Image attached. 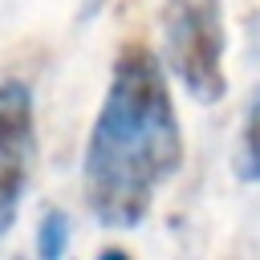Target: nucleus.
<instances>
[{
    "mask_svg": "<svg viewBox=\"0 0 260 260\" xmlns=\"http://www.w3.org/2000/svg\"><path fill=\"white\" fill-rule=\"evenodd\" d=\"M183 167V126L154 49L130 41L110 65L106 98L85 138L81 187L89 215L110 232L138 228L154 195Z\"/></svg>",
    "mask_w": 260,
    "mask_h": 260,
    "instance_id": "1",
    "label": "nucleus"
},
{
    "mask_svg": "<svg viewBox=\"0 0 260 260\" xmlns=\"http://www.w3.org/2000/svg\"><path fill=\"white\" fill-rule=\"evenodd\" d=\"M69 236H73L69 215H65L61 207H49V211L41 215V228H37V256H45V260H61L65 248H69Z\"/></svg>",
    "mask_w": 260,
    "mask_h": 260,
    "instance_id": "5",
    "label": "nucleus"
},
{
    "mask_svg": "<svg viewBox=\"0 0 260 260\" xmlns=\"http://www.w3.org/2000/svg\"><path fill=\"white\" fill-rule=\"evenodd\" d=\"M37 162V118L32 89L20 77L0 81V244L16 223L20 199L28 191Z\"/></svg>",
    "mask_w": 260,
    "mask_h": 260,
    "instance_id": "3",
    "label": "nucleus"
},
{
    "mask_svg": "<svg viewBox=\"0 0 260 260\" xmlns=\"http://www.w3.org/2000/svg\"><path fill=\"white\" fill-rule=\"evenodd\" d=\"M223 49H228V28L219 0H162L158 57L167 73L199 106H215L228 93Z\"/></svg>",
    "mask_w": 260,
    "mask_h": 260,
    "instance_id": "2",
    "label": "nucleus"
},
{
    "mask_svg": "<svg viewBox=\"0 0 260 260\" xmlns=\"http://www.w3.org/2000/svg\"><path fill=\"white\" fill-rule=\"evenodd\" d=\"M232 171H236L240 183H260V85H252V93H248L236 154H232Z\"/></svg>",
    "mask_w": 260,
    "mask_h": 260,
    "instance_id": "4",
    "label": "nucleus"
}]
</instances>
